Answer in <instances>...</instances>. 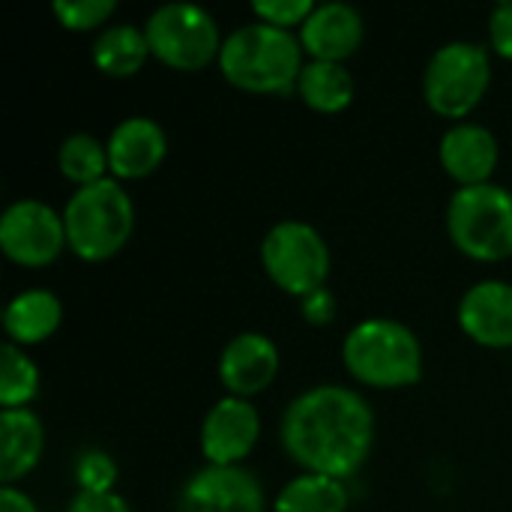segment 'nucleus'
<instances>
[{
    "label": "nucleus",
    "mask_w": 512,
    "mask_h": 512,
    "mask_svg": "<svg viewBox=\"0 0 512 512\" xmlns=\"http://www.w3.org/2000/svg\"><path fill=\"white\" fill-rule=\"evenodd\" d=\"M66 512H132V510H129V504H126L120 495H114V492H108V495L78 492V495L72 498V504H69V510Z\"/></svg>",
    "instance_id": "c85d7f7f"
},
{
    "label": "nucleus",
    "mask_w": 512,
    "mask_h": 512,
    "mask_svg": "<svg viewBox=\"0 0 512 512\" xmlns=\"http://www.w3.org/2000/svg\"><path fill=\"white\" fill-rule=\"evenodd\" d=\"M39 393V369L36 363L12 342L3 345L0 360V405L6 408H24Z\"/></svg>",
    "instance_id": "5701e85b"
},
{
    "label": "nucleus",
    "mask_w": 512,
    "mask_h": 512,
    "mask_svg": "<svg viewBox=\"0 0 512 512\" xmlns=\"http://www.w3.org/2000/svg\"><path fill=\"white\" fill-rule=\"evenodd\" d=\"M114 0H54V15L66 30H93L114 15Z\"/></svg>",
    "instance_id": "393cba45"
},
{
    "label": "nucleus",
    "mask_w": 512,
    "mask_h": 512,
    "mask_svg": "<svg viewBox=\"0 0 512 512\" xmlns=\"http://www.w3.org/2000/svg\"><path fill=\"white\" fill-rule=\"evenodd\" d=\"M303 318L309 324H330L336 318V297L330 288H318L309 297H303Z\"/></svg>",
    "instance_id": "cd10ccee"
},
{
    "label": "nucleus",
    "mask_w": 512,
    "mask_h": 512,
    "mask_svg": "<svg viewBox=\"0 0 512 512\" xmlns=\"http://www.w3.org/2000/svg\"><path fill=\"white\" fill-rule=\"evenodd\" d=\"M462 330L486 348H512V285L483 279L462 294Z\"/></svg>",
    "instance_id": "ddd939ff"
},
{
    "label": "nucleus",
    "mask_w": 512,
    "mask_h": 512,
    "mask_svg": "<svg viewBox=\"0 0 512 512\" xmlns=\"http://www.w3.org/2000/svg\"><path fill=\"white\" fill-rule=\"evenodd\" d=\"M348 372L369 387H411L423 378V348L414 330L393 318L360 321L342 345Z\"/></svg>",
    "instance_id": "7ed1b4c3"
},
{
    "label": "nucleus",
    "mask_w": 512,
    "mask_h": 512,
    "mask_svg": "<svg viewBox=\"0 0 512 512\" xmlns=\"http://www.w3.org/2000/svg\"><path fill=\"white\" fill-rule=\"evenodd\" d=\"M63 243V216L39 198L12 201L0 216V249L21 267L51 264L60 255Z\"/></svg>",
    "instance_id": "1a4fd4ad"
},
{
    "label": "nucleus",
    "mask_w": 512,
    "mask_h": 512,
    "mask_svg": "<svg viewBox=\"0 0 512 512\" xmlns=\"http://www.w3.org/2000/svg\"><path fill=\"white\" fill-rule=\"evenodd\" d=\"M372 441V408L351 387H312L300 393L282 417V444L306 474L351 477L366 462Z\"/></svg>",
    "instance_id": "f257e3e1"
},
{
    "label": "nucleus",
    "mask_w": 512,
    "mask_h": 512,
    "mask_svg": "<svg viewBox=\"0 0 512 512\" xmlns=\"http://www.w3.org/2000/svg\"><path fill=\"white\" fill-rule=\"evenodd\" d=\"M60 171L78 186H90L105 177L108 168V147L87 132H75L60 144Z\"/></svg>",
    "instance_id": "4be33fe9"
},
{
    "label": "nucleus",
    "mask_w": 512,
    "mask_h": 512,
    "mask_svg": "<svg viewBox=\"0 0 512 512\" xmlns=\"http://www.w3.org/2000/svg\"><path fill=\"white\" fill-rule=\"evenodd\" d=\"M489 36H492V48L512 60V0H501L495 9H492V18H489Z\"/></svg>",
    "instance_id": "bb28decb"
},
{
    "label": "nucleus",
    "mask_w": 512,
    "mask_h": 512,
    "mask_svg": "<svg viewBox=\"0 0 512 512\" xmlns=\"http://www.w3.org/2000/svg\"><path fill=\"white\" fill-rule=\"evenodd\" d=\"M147 54H153L147 33L135 24H126V21L105 27L93 42V63L105 75H114V78L135 75L144 66Z\"/></svg>",
    "instance_id": "6ab92c4d"
},
{
    "label": "nucleus",
    "mask_w": 512,
    "mask_h": 512,
    "mask_svg": "<svg viewBox=\"0 0 512 512\" xmlns=\"http://www.w3.org/2000/svg\"><path fill=\"white\" fill-rule=\"evenodd\" d=\"M150 51L171 69H204L222 51L216 18L198 3H162L144 24Z\"/></svg>",
    "instance_id": "0eeeda50"
},
{
    "label": "nucleus",
    "mask_w": 512,
    "mask_h": 512,
    "mask_svg": "<svg viewBox=\"0 0 512 512\" xmlns=\"http://www.w3.org/2000/svg\"><path fill=\"white\" fill-rule=\"evenodd\" d=\"M450 240L477 261L512 255V192L498 183L462 186L447 207Z\"/></svg>",
    "instance_id": "39448f33"
},
{
    "label": "nucleus",
    "mask_w": 512,
    "mask_h": 512,
    "mask_svg": "<svg viewBox=\"0 0 512 512\" xmlns=\"http://www.w3.org/2000/svg\"><path fill=\"white\" fill-rule=\"evenodd\" d=\"M0 512H36V504L30 495H24L15 486H3L0 489Z\"/></svg>",
    "instance_id": "c756f323"
},
{
    "label": "nucleus",
    "mask_w": 512,
    "mask_h": 512,
    "mask_svg": "<svg viewBox=\"0 0 512 512\" xmlns=\"http://www.w3.org/2000/svg\"><path fill=\"white\" fill-rule=\"evenodd\" d=\"M261 261L267 276L294 297H309L312 291L324 288L330 276V249L318 228L300 219L276 222L264 243H261Z\"/></svg>",
    "instance_id": "6e6552de"
},
{
    "label": "nucleus",
    "mask_w": 512,
    "mask_h": 512,
    "mask_svg": "<svg viewBox=\"0 0 512 512\" xmlns=\"http://www.w3.org/2000/svg\"><path fill=\"white\" fill-rule=\"evenodd\" d=\"M300 42L312 54V60L342 63L363 42V15L357 6L342 0L318 3L300 27Z\"/></svg>",
    "instance_id": "2eb2a0df"
},
{
    "label": "nucleus",
    "mask_w": 512,
    "mask_h": 512,
    "mask_svg": "<svg viewBox=\"0 0 512 512\" xmlns=\"http://www.w3.org/2000/svg\"><path fill=\"white\" fill-rule=\"evenodd\" d=\"M303 42L267 21L243 24L222 39V75L249 93H288L303 72Z\"/></svg>",
    "instance_id": "f03ea898"
},
{
    "label": "nucleus",
    "mask_w": 512,
    "mask_h": 512,
    "mask_svg": "<svg viewBox=\"0 0 512 512\" xmlns=\"http://www.w3.org/2000/svg\"><path fill=\"white\" fill-rule=\"evenodd\" d=\"M105 147L111 174L117 180H138L162 165L168 153V135L153 117H126L120 126H114Z\"/></svg>",
    "instance_id": "4468645a"
},
{
    "label": "nucleus",
    "mask_w": 512,
    "mask_h": 512,
    "mask_svg": "<svg viewBox=\"0 0 512 512\" xmlns=\"http://www.w3.org/2000/svg\"><path fill=\"white\" fill-rule=\"evenodd\" d=\"M75 480L81 492L108 495L117 483V462L105 450H84L75 462Z\"/></svg>",
    "instance_id": "b1692460"
},
{
    "label": "nucleus",
    "mask_w": 512,
    "mask_h": 512,
    "mask_svg": "<svg viewBox=\"0 0 512 512\" xmlns=\"http://www.w3.org/2000/svg\"><path fill=\"white\" fill-rule=\"evenodd\" d=\"M45 429L30 408H6L0 414V480L12 486L30 474L42 456Z\"/></svg>",
    "instance_id": "f3484780"
},
{
    "label": "nucleus",
    "mask_w": 512,
    "mask_h": 512,
    "mask_svg": "<svg viewBox=\"0 0 512 512\" xmlns=\"http://www.w3.org/2000/svg\"><path fill=\"white\" fill-rule=\"evenodd\" d=\"M492 81V60L480 42L456 39L441 45L423 75V93L432 111L444 117L471 114Z\"/></svg>",
    "instance_id": "423d86ee"
},
{
    "label": "nucleus",
    "mask_w": 512,
    "mask_h": 512,
    "mask_svg": "<svg viewBox=\"0 0 512 512\" xmlns=\"http://www.w3.org/2000/svg\"><path fill=\"white\" fill-rule=\"evenodd\" d=\"M498 138L480 123H456L441 138V165L462 186L489 183L498 168Z\"/></svg>",
    "instance_id": "dca6fc26"
},
{
    "label": "nucleus",
    "mask_w": 512,
    "mask_h": 512,
    "mask_svg": "<svg viewBox=\"0 0 512 512\" xmlns=\"http://www.w3.org/2000/svg\"><path fill=\"white\" fill-rule=\"evenodd\" d=\"M255 15L273 27H291V24H300L315 12V3L312 0H255L252 3Z\"/></svg>",
    "instance_id": "a878e982"
},
{
    "label": "nucleus",
    "mask_w": 512,
    "mask_h": 512,
    "mask_svg": "<svg viewBox=\"0 0 512 512\" xmlns=\"http://www.w3.org/2000/svg\"><path fill=\"white\" fill-rule=\"evenodd\" d=\"M297 90L303 102L315 111L336 114L354 99V75L336 60H309L300 72Z\"/></svg>",
    "instance_id": "aec40b11"
},
{
    "label": "nucleus",
    "mask_w": 512,
    "mask_h": 512,
    "mask_svg": "<svg viewBox=\"0 0 512 512\" xmlns=\"http://www.w3.org/2000/svg\"><path fill=\"white\" fill-rule=\"evenodd\" d=\"M177 512H264V489L243 465H207L180 489Z\"/></svg>",
    "instance_id": "9d476101"
},
{
    "label": "nucleus",
    "mask_w": 512,
    "mask_h": 512,
    "mask_svg": "<svg viewBox=\"0 0 512 512\" xmlns=\"http://www.w3.org/2000/svg\"><path fill=\"white\" fill-rule=\"evenodd\" d=\"M60 318H63L60 300L45 288H33V291H24L9 300V306L3 312V330L9 336V342L18 348L36 345L60 327Z\"/></svg>",
    "instance_id": "a211bd4d"
},
{
    "label": "nucleus",
    "mask_w": 512,
    "mask_h": 512,
    "mask_svg": "<svg viewBox=\"0 0 512 512\" xmlns=\"http://www.w3.org/2000/svg\"><path fill=\"white\" fill-rule=\"evenodd\" d=\"M348 510V489L336 477L324 474H303L291 480L276 504L273 512H345Z\"/></svg>",
    "instance_id": "412c9836"
},
{
    "label": "nucleus",
    "mask_w": 512,
    "mask_h": 512,
    "mask_svg": "<svg viewBox=\"0 0 512 512\" xmlns=\"http://www.w3.org/2000/svg\"><path fill=\"white\" fill-rule=\"evenodd\" d=\"M279 372V348L264 333L234 336L219 357V378L228 396L249 399L264 393Z\"/></svg>",
    "instance_id": "f8f14e48"
},
{
    "label": "nucleus",
    "mask_w": 512,
    "mask_h": 512,
    "mask_svg": "<svg viewBox=\"0 0 512 512\" xmlns=\"http://www.w3.org/2000/svg\"><path fill=\"white\" fill-rule=\"evenodd\" d=\"M261 417L249 399H219L201 423V453L210 465H240L258 444Z\"/></svg>",
    "instance_id": "9b49d317"
},
{
    "label": "nucleus",
    "mask_w": 512,
    "mask_h": 512,
    "mask_svg": "<svg viewBox=\"0 0 512 512\" xmlns=\"http://www.w3.org/2000/svg\"><path fill=\"white\" fill-rule=\"evenodd\" d=\"M63 225L66 243L78 258L105 261L126 246L135 228V207L117 177H102L72 192L63 210Z\"/></svg>",
    "instance_id": "20e7f679"
}]
</instances>
